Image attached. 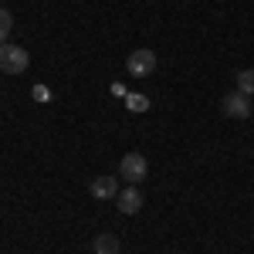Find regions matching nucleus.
<instances>
[{
  "instance_id": "nucleus-1",
  "label": "nucleus",
  "mask_w": 254,
  "mask_h": 254,
  "mask_svg": "<svg viewBox=\"0 0 254 254\" xmlns=\"http://www.w3.org/2000/svg\"><path fill=\"white\" fill-rule=\"evenodd\" d=\"M27 64H31V55L17 48V44H0V71L3 75H24L27 71Z\"/></svg>"
},
{
  "instance_id": "nucleus-2",
  "label": "nucleus",
  "mask_w": 254,
  "mask_h": 254,
  "mask_svg": "<svg viewBox=\"0 0 254 254\" xmlns=\"http://www.w3.org/2000/svg\"><path fill=\"white\" fill-rule=\"evenodd\" d=\"M146 173H149V163H146V156L142 153H126L122 156V163H119V176L126 180V183H142L146 180Z\"/></svg>"
},
{
  "instance_id": "nucleus-3",
  "label": "nucleus",
  "mask_w": 254,
  "mask_h": 254,
  "mask_svg": "<svg viewBox=\"0 0 254 254\" xmlns=\"http://www.w3.org/2000/svg\"><path fill=\"white\" fill-rule=\"evenodd\" d=\"M126 71H129L132 78H146V75H153V71H156V51H149V48H136V51L126 58Z\"/></svg>"
},
{
  "instance_id": "nucleus-4",
  "label": "nucleus",
  "mask_w": 254,
  "mask_h": 254,
  "mask_svg": "<svg viewBox=\"0 0 254 254\" xmlns=\"http://www.w3.org/2000/svg\"><path fill=\"white\" fill-rule=\"evenodd\" d=\"M220 109H224V116H227V119H248L254 112V98L234 88V92H227V95H224Z\"/></svg>"
},
{
  "instance_id": "nucleus-5",
  "label": "nucleus",
  "mask_w": 254,
  "mask_h": 254,
  "mask_svg": "<svg viewBox=\"0 0 254 254\" xmlns=\"http://www.w3.org/2000/svg\"><path fill=\"white\" fill-rule=\"evenodd\" d=\"M88 190L95 200H116L119 196V180L116 176H95L92 183H88Z\"/></svg>"
},
{
  "instance_id": "nucleus-6",
  "label": "nucleus",
  "mask_w": 254,
  "mask_h": 254,
  "mask_svg": "<svg viewBox=\"0 0 254 254\" xmlns=\"http://www.w3.org/2000/svg\"><path fill=\"white\" fill-rule=\"evenodd\" d=\"M119 210H122V214H139V210H142V193H139V187H132V183H129V187H126V190H119Z\"/></svg>"
},
{
  "instance_id": "nucleus-7",
  "label": "nucleus",
  "mask_w": 254,
  "mask_h": 254,
  "mask_svg": "<svg viewBox=\"0 0 254 254\" xmlns=\"http://www.w3.org/2000/svg\"><path fill=\"white\" fill-rule=\"evenodd\" d=\"M92 251L95 254H119V237L116 234H98L92 241Z\"/></svg>"
},
{
  "instance_id": "nucleus-8",
  "label": "nucleus",
  "mask_w": 254,
  "mask_h": 254,
  "mask_svg": "<svg viewBox=\"0 0 254 254\" xmlns=\"http://www.w3.org/2000/svg\"><path fill=\"white\" fill-rule=\"evenodd\" d=\"M237 92H244V95L254 98V68H244V71H237Z\"/></svg>"
},
{
  "instance_id": "nucleus-9",
  "label": "nucleus",
  "mask_w": 254,
  "mask_h": 254,
  "mask_svg": "<svg viewBox=\"0 0 254 254\" xmlns=\"http://www.w3.org/2000/svg\"><path fill=\"white\" fill-rule=\"evenodd\" d=\"M10 27H14L10 10H3V7H0V44H7V38H10Z\"/></svg>"
},
{
  "instance_id": "nucleus-10",
  "label": "nucleus",
  "mask_w": 254,
  "mask_h": 254,
  "mask_svg": "<svg viewBox=\"0 0 254 254\" xmlns=\"http://www.w3.org/2000/svg\"><path fill=\"white\" fill-rule=\"evenodd\" d=\"M126 98H129V109H132V112L149 109V98H146V95H126Z\"/></svg>"
}]
</instances>
